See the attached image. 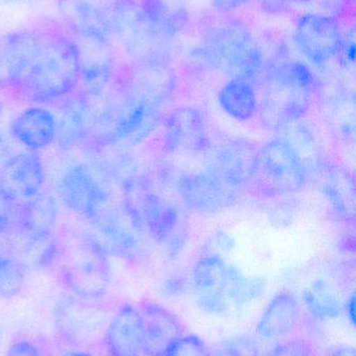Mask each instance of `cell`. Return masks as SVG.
I'll use <instances>...</instances> for the list:
<instances>
[{
	"instance_id": "1",
	"label": "cell",
	"mask_w": 356,
	"mask_h": 356,
	"mask_svg": "<svg viewBox=\"0 0 356 356\" xmlns=\"http://www.w3.org/2000/svg\"><path fill=\"white\" fill-rule=\"evenodd\" d=\"M81 79L72 39L59 33H42L39 51L15 89L37 102L68 95Z\"/></svg>"
},
{
	"instance_id": "2",
	"label": "cell",
	"mask_w": 356,
	"mask_h": 356,
	"mask_svg": "<svg viewBox=\"0 0 356 356\" xmlns=\"http://www.w3.org/2000/svg\"><path fill=\"white\" fill-rule=\"evenodd\" d=\"M56 247L54 263L63 284L75 296L98 301L105 297L111 284L109 253L93 236L73 234Z\"/></svg>"
},
{
	"instance_id": "3",
	"label": "cell",
	"mask_w": 356,
	"mask_h": 356,
	"mask_svg": "<svg viewBox=\"0 0 356 356\" xmlns=\"http://www.w3.org/2000/svg\"><path fill=\"white\" fill-rule=\"evenodd\" d=\"M192 284L199 307L210 315H224L258 298L265 290L263 282L248 280L217 254L196 261Z\"/></svg>"
},
{
	"instance_id": "4",
	"label": "cell",
	"mask_w": 356,
	"mask_h": 356,
	"mask_svg": "<svg viewBox=\"0 0 356 356\" xmlns=\"http://www.w3.org/2000/svg\"><path fill=\"white\" fill-rule=\"evenodd\" d=\"M194 58L203 66L222 69L232 79L250 81L261 71L263 52L253 40L246 25L227 21L209 27Z\"/></svg>"
},
{
	"instance_id": "5",
	"label": "cell",
	"mask_w": 356,
	"mask_h": 356,
	"mask_svg": "<svg viewBox=\"0 0 356 356\" xmlns=\"http://www.w3.org/2000/svg\"><path fill=\"white\" fill-rule=\"evenodd\" d=\"M315 77L307 65L293 62L273 71L263 94L261 119L267 127L280 129L300 118L307 110Z\"/></svg>"
},
{
	"instance_id": "6",
	"label": "cell",
	"mask_w": 356,
	"mask_h": 356,
	"mask_svg": "<svg viewBox=\"0 0 356 356\" xmlns=\"http://www.w3.org/2000/svg\"><path fill=\"white\" fill-rule=\"evenodd\" d=\"M110 319L108 312L95 301L77 296L62 299L54 307L56 332L75 346H90L104 340Z\"/></svg>"
},
{
	"instance_id": "7",
	"label": "cell",
	"mask_w": 356,
	"mask_h": 356,
	"mask_svg": "<svg viewBox=\"0 0 356 356\" xmlns=\"http://www.w3.org/2000/svg\"><path fill=\"white\" fill-rule=\"evenodd\" d=\"M88 220L102 236L109 254L125 259L138 257L140 244L135 232L141 229L130 215L125 202L118 204L111 196L96 207Z\"/></svg>"
},
{
	"instance_id": "8",
	"label": "cell",
	"mask_w": 356,
	"mask_h": 356,
	"mask_svg": "<svg viewBox=\"0 0 356 356\" xmlns=\"http://www.w3.org/2000/svg\"><path fill=\"white\" fill-rule=\"evenodd\" d=\"M293 37L301 54L316 65L325 64L340 56L345 43L338 21L315 13L303 15L297 20Z\"/></svg>"
},
{
	"instance_id": "9",
	"label": "cell",
	"mask_w": 356,
	"mask_h": 356,
	"mask_svg": "<svg viewBox=\"0 0 356 356\" xmlns=\"http://www.w3.org/2000/svg\"><path fill=\"white\" fill-rule=\"evenodd\" d=\"M258 170L265 182L278 193L296 192L304 188L307 181L303 161L284 140H274L263 148L255 169Z\"/></svg>"
},
{
	"instance_id": "10",
	"label": "cell",
	"mask_w": 356,
	"mask_h": 356,
	"mask_svg": "<svg viewBox=\"0 0 356 356\" xmlns=\"http://www.w3.org/2000/svg\"><path fill=\"white\" fill-rule=\"evenodd\" d=\"M59 194L67 207L87 219L98 204L112 196L102 170L88 164L71 167L63 175Z\"/></svg>"
},
{
	"instance_id": "11",
	"label": "cell",
	"mask_w": 356,
	"mask_h": 356,
	"mask_svg": "<svg viewBox=\"0 0 356 356\" xmlns=\"http://www.w3.org/2000/svg\"><path fill=\"white\" fill-rule=\"evenodd\" d=\"M71 39L77 49L85 92L98 91L108 86L114 72L111 39L91 33H73Z\"/></svg>"
},
{
	"instance_id": "12",
	"label": "cell",
	"mask_w": 356,
	"mask_h": 356,
	"mask_svg": "<svg viewBox=\"0 0 356 356\" xmlns=\"http://www.w3.org/2000/svg\"><path fill=\"white\" fill-rule=\"evenodd\" d=\"M178 191L187 209L198 213H219L231 205L240 193L207 170L180 178Z\"/></svg>"
},
{
	"instance_id": "13",
	"label": "cell",
	"mask_w": 356,
	"mask_h": 356,
	"mask_svg": "<svg viewBox=\"0 0 356 356\" xmlns=\"http://www.w3.org/2000/svg\"><path fill=\"white\" fill-rule=\"evenodd\" d=\"M45 173L36 152L13 154L0 167V188L13 201L26 200L41 192Z\"/></svg>"
},
{
	"instance_id": "14",
	"label": "cell",
	"mask_w": 356,
	"mask_h": 356,
	"mask_svg": "<svg viewBox=\"0 0 356 356\" xmlns=\"http://www.w3.org/2000/svg\"><path fill=\"white\" fill-rule=\"evenodd\" d=\"M110 356L144 355V322L141 312L132 305H125L113 316L104 336Z\"/></svg>"
},
{
	"instance_id": "15",
	"label": "cell",
	"mask_w": 356,
	"mask_h": 356,
	"mask_svg": "<svg viewBox=\"0 0 356 356\" xmlns=\"http://www.w3.org/2000/svg\"><path fill=\"white\" fill-rule=\"evenodd\" d=\"M144 322V355L164 356L184 334L179 318L156 302H144L140 307Z\"/></svg>"
},
{
	"instance_id": "16",
	"label": "cell",
	"mask_w": 356,
	"mask_h": 356,
	"mask_svg": "<svg viewBox=\"0 0 356 356\" xmlns=\"http://www.w3.org/2000/svg\"><path fill=\"white\" fill-rule=\"evenodd\" d=\"M58 220L56 198L45 192H39L24 200L19 209L18 225L21 232L35 243H43L54 234Z\"/></svg>"
},
{
	"instance_id": "17",
	"label": "cell",
	"mask_w": 356,
	"mask_h": 356,
	"mask_svg": "<svg viewBox=\"0 0 356 356\" xmlns=\"http://www.w3.org/2000/svg\"><path fill=\"white\" fill-rule=\"evenodd\" d=\"M300 316L296 297L290 293H280L265 307L255 332L263 340H282L297 330Z\"/></svg>"
},
{
	"instance_id": "18",
	"label": "cell",
	"mask_w": 356,
	"mask_h": 356,
	"mask_svg": "<svg viewBox=\"0 0 356 356\" xmlns=\"http://www.w3.org/2000/svg\"><path fill=\"white\" fill-rule=\"evenodd\" d=\"M165 145L169 152H200L206 148L209 139L206 123L201 113L192 108H183L171 115L165 133Z\"/></svg>"
},
{
	"instance_id": "19",
	"label": "cell",
	"mask_w": 356,
	"mask_h": 356,
	"mask_svg": "<svg viewBox=\"0 0 356 356\" xmlns=\"http://www.w3.org/2000/svg\"><path fill=\"white\" fill-rule=\"evenodd\" d=\"M10 133L31 152L43 149L56 140V117L45 108H26L13 121Z\"/></svg>"
},
{
	"instance_id": "20",
	"label": "cell",
	"mask_w": 356,
	"mask_h": 356,
	"mask_svg": "<svg viewBox=\"0 0 356 356\" xmlns=\"http://www.w3.org/2000/svg\"><path fill=\"white\" fill-rule=\"evenodd\" d=\"M87 121L83 96L69 100L56 118V141L62 149H72L86 142Z\"/></svg>"
},
{
	"instance_id": "21",
	"label": "cell",
	"mask_w": 356,
	"mask_h": 356,
	"mask_svg": "<svg viewBox=\"0 0 356 356\" xmlns=\"http://www.w3.org/2000/svg\"><path fill=\"white\" fill-rule=\"evenodd\" d=\"M222 108L232 118L246 121L256 112V94L248 81L232 79L219 92Z\"/></svg>"
},
{
	"instance_id": "22",
	"label": "cell",
	"mask_w": 356,
	"mask_h": 356,
	"mask_svg": "<svg viewBox=\"0 0 356 356\" xmlns=\"http://www.w3.org/2000/svg\"><path fill=\"white\" fill-rule=\"evenodd\" d=\"M303 303L309 313L319 320L338 318L345 309L338 293L324 280L314 282L305 290Z\"/></svg>"
},
{
	"instance_id": "23",
	"label": "cell",
	"mask_w": 356,
	"mask_h": 356,
	"mask_svg": "<svg viewBox=\"0 0 356 356\" xmlns=\"http://www.w3.org/2000/svg\"><path fill=\"white\" fill-rule=\"evenodd\" d=\"M26 269L16 259L0 255V300L17 296L24 286Z\"/></svg>"
},
{
	"instance_id": "24",
	"label": "cell",
	"mask_w": 356,
	"mask_h": 356,
	"mask_svg": "<svg viewBox=\"0 0 356 356\" xmlns=\"http://www.w3.org/2000/svg\"><path fill=\"white\" fill-rule=\"evenodd\" d=\"M164 356H213L204 340L196 334H184Z\"/></svg>"
},
{
	"instance_id": "25",
	"label": "cell",
	"mask_w": 356,
	"mask_h": 356,
	"mask_svg": "<svg viewBox=\"0 0 356 356\" xmlns=\"http://www.w3.org/2000/svg\"><path fill=\"white\" fill-rule=\"evenodd\" d=\"M265 356H316L313 346L303 339L286 341L270 350Z\"/></svg>"
},
{
	"instance_id": "26",
	"label": "cell",
	"mask_w": 356,
	"mask_h": 356,
	"mask_svg": "<svg viewBox=\"0 0 356 356\" xmlns=\"http://www.w3.org/2000/svg\"><path fill=\"white\" fill-rule=\"evenodd\" d=\"M14 201L0 188V236L8 229L12 220Z\"/></svg>"
},
{
	"instance_id": "27",
	"label": "cell",
	"mask_w": 356,
	"mask_h": 356,
	"mask_svg": "<svg viewBox=\"0 0 356 356\" xmlns=\"http://www.w3.org/2000/svg\"><path fill=\"white\" fill-rule=\"evenodd\" d=\"M6 356H42L39 349L26 340L17 341L8 347Z\"/></svg>"
},
{
	"instance_id": "28",
	"label": "cell",
	"mask_w": 356,
	"mask_h": 356,
	"mask_svg": "<svg viewBox=\"0 0 356 356\" xmlns=\"http://www.w3.org/2000/svg\"><path fill=\"white\" fill-rule=\"evenodd\" d=\"M250 0H212L213 6L221 13H230L242 8Z\"/></svg>"
},
{
	"instance_id": "29",
	"label": "cell",
	"mask_w": 356,
	"mask_h": 356,
	"mask_svg": "<svg viewBox=\"0 0 356 356\" xmlns=\"http://www.w3.org/2000/svg\"><path fill=\"white\" fill-rule=\"evenodd\" d=\"M263 10L270 14H280L288 10L291 0H261Z\"/></svg>"
},
{
	"instance_id": "30",
	"label": "cell",
	"mask_w": 356,
	"mask_h": 356,
	"mask_svg": "<svg viewBox=\"0 0 356 356\" xmlns=\"http://www.w3.org/2000/svg\"><path fill=\"white\" fill-rule=\"evenodd\" d=\"M10 154H12V146H10V140L3 131L0 129V167L13 156Z\"/></svg>"
},
{
	"instance_id": "31",
	"label": "cell",
	"mask_w": 356,
	"mask_h": 356,
	"mask_svg": "<svg viewBox=\"0 0 356 356\" xmlns=\"http://www.w3.org/2000/svg\"><path fill=\"white\" fill-rule=\"evenodd\" d=\"M347 315H348L349 320H350L351 324L355 325V296L353 294V296L349 298L348 302L346 305Z\"/></svg>"
},
{
	"instance_id": "32",
	"label": "cell",
	"mask_w": 356,
	"mask_h": 356,
	"mask_svg": "<svg viewBox=\"0 0 356 356\" xmlns=\"http://www.w3.org/2000/svg\"><path fill=\"white\" fill-rule=\"evenodd\" d=\"M330 356H356L355 347L343 346L336 349Z\"/></svg>"
},
{
	"instance_id": "33",
	"label": "cell",
	"mask_w": 356,
	"mask_h": 356,
	"mask_svg": "<svg viewBox=\"0 0 356 356\" xmlns=\"http://www.w3.org/2000/svg\"><path fill=\"white\" fill-rule=\"evenodd\" d=\"M62 356H94L91 353H86V351L81 350H72L68 351V353H64Z\"/></svg>"
},
{
	"instance_id": "34",
	"label": "cell",
	"mask_w": 356,
	"mask_h": 356,
	"mask_svg": "<svg viewBox=\"0 0 356 356\" xmlns=\"http://www.w3.org/2000/svg\"><path fill=\"white\" fill-rule=\"evenodd\" d=\"M25 1L27 0H0V2H4V3H20Z\"/></svg>"
}]
</instances>
